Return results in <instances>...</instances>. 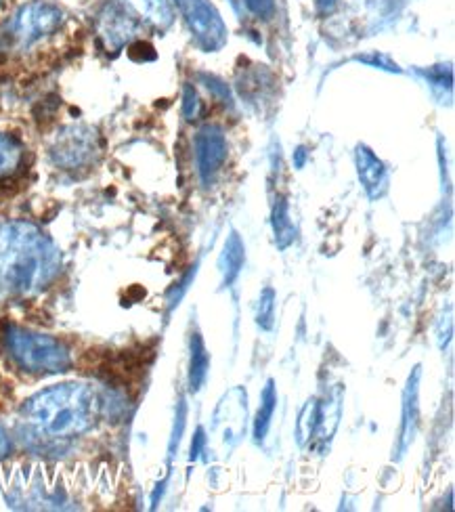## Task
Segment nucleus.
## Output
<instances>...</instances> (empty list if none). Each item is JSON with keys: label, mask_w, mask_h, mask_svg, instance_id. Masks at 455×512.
I'll use <instances>...</instances> for the list:
<instances>
[{"label": "nucleus", "mask_w": 455, "mask_h": 512, "mask_svg": "<svg viewBox=\"0 0 455 512\" xmlns=\"http://www.w3.org/2000/svg\"><path fill=\"white\" fill-rule=\"evenodd\" d=\"M244 7L258 19H271L275 15V0H242Z\"/></svg>", "instance_id": "obj_23"}, {"label": "nucleus", "mask_w": 455, "mask_h": 512, "mask_svg": "<svg viewBox=\"0 0 455 512\" xmlns=\"http://www.w3.org/2000/svg\"><path fill=\"white\" fill-rule=\"evenodd\" d=\"M271 223H273V233H275V242L281 250H286L294 238H296V229L294 223L290 219V206L288 200L284 196H277L275 204H273V215H271Z\"/></svg>", "instance_id": "obj_15"}, {"label": "nucleus", "mask_w": 455, "mask_h": 512, "mask_svg": "<svg viewBox=\"0 0 455 512\" xmlns=\"http://www.w3.org/2000/svg\"><path fill=\"white\" fill-rule=\"evenodd\" d=\"M355 162H357V175L365 189V194L372 200L382 198L388 187V173H386L384 162L367 145L357 147Z\"/></svg>", "instance_id": "obj_11"}, {"label": "nucleus", "mask_w": 455, "mask_h": 512, "mask_svg": "<svg viewBox=\"0 0 455 512\" xmlns=\"http://www.w3.org/2000/svg\"><path fill=\"white\" fill-rule=\"evenodd\" d=\"M101 154V139L95 128L76 124L65 126L51 145V160L63 170L89 168Z\"/></svg>", "instance_id": "obj_7"}, {"label": "nucleus", "mask_w": 455, "mask_h": 512, "mask_svg": "<svg viewBox=\"0 0 455 512\" xmlns=\"http://www.w3.org/2000/svg\"><path fill=\"white\" fill-rule=\"evenodd\" d=\"M340 420V395L336 393L330 401H325L323 405H319V422H317V429H319V437L325 441L330 439L336 431Z\"/></svg>", "instance_id": "obj_18"}, {"label": "nucleus", "mask_w": 455, "mask_h": 512, "mask_svg": "<svg viewBox=\"0 0 455 512\" xmlns=\"http://www.w3.org/2000/svg\"><path fill=\"white\" fill-rule=\"evenodd\" d=\"M277 408V391H275V382L267 380V387L263 389V395H260V408L256 412V420H254V439L256 443L263 441L269 433V426L273 420Z\"/></svg>", "instance_id": "obj_16"}, {"label": "nucleus", "mask_w": 455, "mask_h": 512, "mask_svg": "<svg viewBox=\"0 0 455 512\" xmlns=\"http://www.w3.org/2000/svg\"><path fill=\"white\" fill-rule=\"evenodd\" d=\"M193 154L198 177L202 185L208 187L216 179V175L221 173L227 160V137L223 128L216 124L202 126L193 141Z\"/></svg>", "instance_id": "obj_9"}, {"label": "nucleus", "mask_w": 455, "mask_h": 512, "mask_svg": "<svg viewBox=\"0 0 455 512\" xmlns=\"http://www.w3.org/2000/svg\"><path fill=\"white\" fill-rule=\"evenodd\" d=\"M357 61H363V63H370V66L374 68H380V70H386V72H401L397 63L390 61L386 55H380V53H372V55H363V57H357Z\"/></svg>", "instance_id": "obj_25"}, {"label": "nucleus", "mask_w": 455, "mask_h": 512, "mask_svg": "<svg viewBox=\"0 0 455 512\" xmlns=\"http://www.w3.org/2000/svg\"><path fill=\"white\" fill-rule=\"evenodd\" d=\"M9 450H11V441L7 437V431L0 426V460L9 454Z\"/></svg>", "instance_id": "obj_29"}, {"label": "nucleus", "mask_w": 455, "mask_h": 512, "mask_svg": "<svg viewBox=\"0 0 455 512\" xmlns=\"http://www.w3.org/2000/svg\"><path fill=\"white\" fill-rule=\"evenodd\" d=\"M65 13L45 0H32V3L19 7L3 30L5 47L13 51H26L36 42L61 30Z\"/></svg>", "instance_id": "obj_5"}, {"label": "nucleus", "mask_w": 455, "mask_h": 512, "mask_svg": "<svg viewBox=\"0 0 455 512\" xmlns=\"http://www.w3.org/2000/svg\"><path fill=\"white\" fill-rule=\"evenodd\" d=\"M101 412L99 395L82 382H63L32 395L21 405V420L34 437L65 441L89 433Z\"/></svg>", "instance_id": "obj_2"}, {"label": "nucleus", "mask_w": 455, "mask_h": 512, "mask_svg": "<svg viewBox=\"0 0 455 512\" xmlns=\"http://www.w3.org/2000/svg\"><path fill=\"white\" fill-rule=\"evenodd\" d=\"M428 82L432 84L435 89H447L451 91V84H453V74L449 66H437V68H430L428 72H422Z\"/></svg>", "instance_id": "obj_22"}, {"label": "nucleus", "mask_w": 455, "mask_h": 512, "mask_svg": "<svg viewBox=\"0 0 455 512\" xmlns=\"http://www.w3.org/2000/svg\"><path fill=\"white\" fill-rule=\"evenodd\" d=\"M319 422V401L311 399L307 401L305 408H302L298 422H296V441L298 445H307V441L313 437Z\"/></svg>", "instance_id": "obj_17"}, {"label": "nucleus", "mask_w": 455, "mask_h": 512, "mask_svg": "<svg viewBox=\"0 0 455 512\" xmlns=\"http://www.w3.org/2000/svg\"><path fill=\"white\" fill-rule=\"evenodd\" d=\"M338 5H340V0H317V11L321 15H330L338 9Z\"/></svg>", "instance_id": "obj_28"}, {"label": "nucleus", "mask_w": 455, "mask_h": 512, "mask_svg": "<svg viewBox=\"0 0 455 512\" xmlns=\"http://www.w3.org/2000/svg\"><path fill=\"white\" fill-rule=\"evenodd\" d=\"M175 5L202 51L214 53L227 45V26L210 0H175Z\"/></svg>", "instance_id": "obj_8"}, {"label": "nucleus", "mask_w": 455, "mask_h": 512, "mask_svg": "<svg viewBox=\"0 0 455 512\" xmlns=\"http://www.w3.org/2000/svg\"><path fill=\"white\" fill-rule=\"evenodd\" d=\"M202 114V101L198 91H195L191 84H185V91H183V116L187 122L198 120Z\"/></svg>", "instance_id": "obj_20"}, {"label": "nucleus", "mask_w": 455, "mask_h": 512, "mask_svg": "<svg viewBox=\"0 0 455 512\" xmlns=\"http://www.w3.org/2000/svg\"><path fill=\"white\" fill-rule=\"evenodd\" d=\"M185 418H187V405L181 399L179 401V410H177V422H175V431H172V439H170V456H175V447H179L181 437H183V429H185Z\"/></svg>", "instance_id": "obj_24"}, {"label": "nucleus", "mask_w": 455, "mask_h": 512, "mask_svg": "<svg viewBox=\"0 0 455 512\" xmlns=\"http://www.w3.org/2000/svg\"><path fill=\"white\" fill-rule=\"evenodd\" d=\"M5 345L17 366L32 374H61L72 368V353L59 338L9 326Z\"/></svg>", "instance_id": "obj_4"}, {"label": "nucleus", "mask_w": 455, "mask_h": 512, "mask_svg": "<svg viewBox=\"0 0 455 512\" xmlns=\"http://www.w3.org/2000/svg\"><path fill=\"white\" fill-rule=\"evenodd\" d=\"M175 21L170 0H107L95 28L107 51H120L143 32H166Z\"/></svg>", "instance_id": "obj_3"}, {"label": "nucleus", "mask_w": 455, "mask_h": 512, "mask_svg": "<svg viewBox=\"0 0 455 512\" xmlns=\"http://www.w3.org/2000/svg\"><path fill=\"white\" fill-rule=\"evenodd\" d=\"M305 160H307V149H305V147H298L296 152H294V164H296V168L305 166Z\"/></svg>", "instance_id": "obj_30"}, {"label": "nucleus", "mask_w": 455, "mask_h": 512, "mask_svg": "<svg viewBox=\"0 0 455 512\" xmlns=\"http://www.w3.org/2000/svg\"><path fill=\"white\" fill-rule=\"evenodd\" d=\"M244 261H246L244 242L235 231H231V236L227 238V242L223 246V252L219 256V269H221V275H223V286H231L237 280V277H240Z\"/></svg>", "instance_id": "obj_12"}, {"label": "nucleus", "mask_w": 455, "mask_h": 512, "mask_svg": "<svg viewBox=\"0 0 455 512\" xmlns=\"http://www.w3.org/2000/svg\"><path fill=\"white\" fill-rule=\"evenodd\" d=\"M210 370V355L206 351L200 332L191 334V359H189V391H202Z\"/></svg>", "instance_id": "obj_13"}, {"label": "nucleus", "mask_w": 455, "mask_h": 512, "mask_svg": "<svg viewBox=\"0 0 455 512\" xmlns=\"http://www.w3.org/2000/svg\"><path fill=\"white\" fill-rule=\"evenodd\" d=\"M26 149L13 135H0V181L13 179L24 166Z\"/></svg>", "instance_id": "obj_14"}, {"label": "nucleus", "mask_w": 455, "mask_h": 512, "mask_svg": "<svg viewBox=\"0 0 455 512\" xmlns=\"http://www.w3.org/2000/svg\"><path fill=\"white\" fill-rule=\"evenodd\" d=\"M200 80L204 82V87L219 99L221 103H225V105H233V97H231V91H229V87L227 84L221 80V78H216V76H208V74H202L200 76Z\"/></svg>", "instance_id": "obj_21"}, {"label": "nucleus", "mask_w": 455, "mask_h": 512, "mask_svg": "<svg viewBox=\"0 0 455 512\" xmlns=\"http://www.w3.org/2000/svg\"><path fill=\"white\" fill-rule=\"evenodd\" d=\"M206 445H208V437H206L204 429L200 426V429L195 431V437L191 441V460H198L202 456V452L206 450Z\"/></svg>", "instance_id": "obj_26"}, {"label": "nucleus", "mask_w": 455, "mask_h": 512, "mask_svg": "<svg viewBox=\"0 0 455 512\" xmlns=\"http://www.w3.org/2000/svg\"><path fill=\"white\" fill-rule=\"evenodd\" d=\"M248 420V393L235 387L223 395L212 418V447L219 456H229L233 447L242 441Z\"/></svg>", "instance_id": "obj_6"}, {"label": "nucleus", "mask_w": 455, "mask_h": 512, "mask_svg": "<svg viewBox=\"0 0 455 512\" xmlns=\"http://www.w3.org/2000/svg\"><path fill=\"white\" fill-rule=\"evenodd\" d=\"M256 322L263 330H273V324H275V290L273 288H265L263 294H260Z\"/></svg>", "instance_id": "obj_19"}, {"label": "nucleus", "mask_w": 455, "mask_h": 512, "mask_svg": "<svg viewBox=\"0 0 455 512\" xmlns=\"http://www.w3.org/2000/svg\"><path fill=\"white\" fill-rule=\"evenodd\" d=\"M61 269L53 240L28 221L0 225V301L45 290Z\"/></svg>", "instance_id": "obj_1"}, {"label": "nucleus", "mask_w": 455, "mask_h": 512, "mask_svg": "<svg viewBox=\"0 0 455 512\" xmlns=\"http://www.w3.org/2000/svg\"><path fill=\"white\" fill-rule=\"evenodd\" d=\"M420 366L411 372L407 387L403 391V416H401V431H399V443H397V458H403L409 450V445L414 443L418 433V418H420V405H418V393H420Z\"/></svg>", "instance_id": "obj_10"}, {"label": "nucleus", "mask_w": 455, "mask_h": 512, "mask_svg": "<svg viewBox=\"0 0 455 512\" xmlns=\"http://www.w3.org/2000/svg\"><path fill=\"white\" fill-rule=\"evenodd\" d=\"M193 277H195V267L183 277V282L179 284V292L175 290V292H172V296H170V309L172 307H175V305H179V301H181V298H183V294L187 292V288H189V284L193 282Z\"/></svg>", "instance_id": "obj_27"}]
</instances>
